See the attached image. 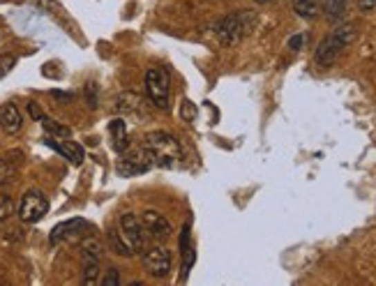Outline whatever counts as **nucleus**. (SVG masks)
<instances>
[{"instance_id": "f257e3e1", "label": "nucleus", "mask_w": 376, "mask_h": 286, "mask_svg": "<svg viewBox=\"0 0 376 286\" xmlns=\"http://www.w3.org/2000/svg\"><path fill=\"white\" fill-rule=\"evenodd\" d=\"M143 146L148 148V153L153 155L155 166L162 169H178L182 166V146L176 136H171L169 132H150L146 134V143Z\"/></svg>"}, {"instance_id": "f03ea898", "label": "nucleus", "mask_w": 376, "mask_h": 286, "mask_svg": "<svg viewBox=\"0 0 376 286\" xmlns=\"http://www.w3.org/2000/svg\"><path fill=\"white\" fill-rule=\"evenodd\" d=\"M355 39V28L353 26H339L337 30H332L326 39H321L317 53H314V63L319 67H330L335 60L341 56V51L346 49Z\"/></svg>"}, {"instance_id": "7ed1b4c3", "label": "nucleus", "mask_w": 376, "mask_h": 286, "mask_svg": "<svg viewBox=\"0 0 376 286\" xmlns=\"http://www.w3.org/2000/svg\"><path fill=\"white\" fill-rule=\"evenodd\" d=\"M252 26H254V15H252L250 10L234 12V15L224 17L222 21L217 23V37H220V42L224 46H234L247 35Z\"/></svg>"}, {"instance_id": "20e7f679", "label": "nucleus", "mask_w": 376, "mask_h": 286, "mask_svg": "<svg viewBox=\"0 0 376 286\" xmlns=\"http://www.w3.org/2000/svg\"><path fill=\"white\" fill-rule=\"evenodd\" d=\"M153 166H155L153 155L143 146V148H132V151L120 153V162L118 166H115V171H118L122 178H134V175L150 171Z\"/></svg>"}, {"instance_id": "39448f33", "label": "nucleus", "mask_w": 376, "mask_h": 286, "mask_svg": "<svg viewBox=\"0 0 376 286\" xmlns=\"http://www.w3.org/2000/svg\"><path fill=\"white\" fill-rule=\"evenodd\" d=\"M169 72L164 67H150L146 72V93L155 106L169 108Z\"/></svg>"}, {"instance_id": "423d86ee", "label": "nucleus", "mask_w": 376, "mask_h": 286, "mask_svg": "<svg viewBox=\"0 0 376 286\" xmlns=\"http://www.w3.org/2000/svg\"><path fill=\"white\" fill-rule=\"evenodd\" d=\"M46 213H49V201H46V196L39 192V189H28V192L24 194L21 203H19V217H21V222L35 224L42 220Z\"/></svg>"}, {"instance_id": "0eeeda50", "label": "nucleus", "mask_w": 376, "mask_h": 286, "mask_svg": "<svg viewBox=\"0 0 376 286\" xmlns=\"http://www.w3.org/2000/svg\"><path fill=\"white\" fill-rule=\"evenodd\" d=\"M143 265L153 277H167L171 270V251L167 247H153L143 254Z\"/></svg>"}, {"instance_id": "6e6552de", "label": "nucleus", "mask_w": 376, "mask_h": 286, "mask_svg": "<svg viewBox=\"0 0 376 286\" xmlns=\"http://www.w3.org/2000/svg\"><path fill=\"white\" fill-rule=\"evenodd\" d=\"M120 229H122V233L129 238V242L134 245V251H143V247H146V227H143L141 217H136L132 213L122 215Z\"/></svg>"}, {"instance_id": "1a4fd4ad", "label": "nucleus", "mask_w": 376, "mask_h": 286, "mask_svg": "<svg viewBox=\"0 0 376 286\" xmlns=\"http://www.w3.org/2000/svg\"><path fill=\"white\" fill-rule=\"evenodd\" d=\"M141 222L146 227V233H150L155 240H167L171 236V224L164 215L155 213V210H148V213L141 215Z\"/></svg>"}, {"instance_id": "9d476101", "label": "nucleus", "mask_w": 376, "mask_h": 286, "mask_svg": "<svg viewBox=\"0 0 376 286\" xmlns=\"http://www.w3.org/2000/svg\"><path fill=\"white\" fill-rule=\"evenodd\" d=\"M46 146L53 148V151H58L65 160H70L72 164H77V166L84 162V148L74 141H60L56 136H46Z\"/></svg>"}, {"instance_id": "9b49d317", "label": "nucleus", "mask_w": 376, "mask_h": 286, "mask_svg": "<svg viewBox=\"0 0 376 286\" xmlns=\"http://www.w3.org/2000/svg\"><path fill=\"white\" fill-rule=\"evenodd\" d=\"M21 125H24V118L19 113L17 104L8 102L5 106H0V127H3L5 134H19L21 132Z\"/></svg>"}, {"instance_id": "f8f14e48", "label": "nucleus", "mask_w": 376, "mask_h": 286, "mask_svg": "<svg viewBox=\"0 0 376 286\" xmlns=\"http://www.w3.org/2000/svg\"><path fill=\"white\" fill-rule=\"evenodd\" d=\"M88 229V222L86 220H67V222H60L58 227H53L51 231V245H58L67 240V238H72L74 233H79V231Z\"/></svg>"}, {"instance_id": "ddd939ff", "label": "nucleus", "mask_w": 376, "mask_h": 286, "mask_svg": "<svg viewBox=\"0 0 376 286\" xmlns=\"http://www.w3.org/2000/svg\"><path fill=\"white\" fill-rule=\"evenodd\" d=\"M109 242H111V247L118 256H132L134 254V245L129 242V238L125 233H122V229L109 231Z\"/></svg>"}, {"instance_id": "4468645a", "label": "nucleus", "mask_w": 376, "mask_h": 286, "mask_svg": "<svg viewBox=\"0 0 376 286\" xmlns=\"http://www.w3.org/2000/svg\"><path fill=\"white\" fill-rule=\"evenodd\" d=\"M293 10L300 19L305 21H314L321 15V0H296L293 3Z\"/></svg>"}, {"instance_id": "2eb2a0df", "label": "nucleus", "mask_w": 376, "mask_h": 286, "mask_svg": "<svg viewBox=\"0 0 376 286\" xmlns=\"http://www.w3.org/2000/svg\"><path fill=\"white\" fill-rule=\"evenodd\" d=\"M109 132H111V139H113V148L118 153H125L127 151V129H125V122L120 118L111 120L109 125Z\"/></svg>"}, {"instance_id": "dca6fc26", "label": "nucleus", "mask_w": 376, "mask_h": 286, "mask_svg": "<svg viewBox=\"0 0 376 286\" xmlns=\"http://www.w3.org/2000/svg\"><path fill=\"white\" fill-rule=\"evenodd\" d=\"M323 10H326V17L330 19V21H339V19H344L346 0H326Z\"/></svg>"}, {"instance_id": "f3484780", "label": "nucleus", "mask_w": 376, "mask_h": 286, "mask_svg": "<svg viewBox=\"0 0 376 286\" xmlns=\"http://www.w3.org/2000/svg\"><path fill=\"white\" fill-rule=\"evenodd\" d=\"M39 122H42V127H44L51 136H70V129L63 127V125H58L56 120L46 118V115H42V120H39Z\"/></svg>"}, {"instance_id": "a211bd4d", "label": "nucleus", "mask_w": 376, "mask_h": 286, "mask_svg": "<svg viewBox=\"0 0 376 286\" xmlns=\"http://www.w3.org/2000/svg\"><path fill=\"white\" fill-rule=\"evenodd\" d=\"M15 65H17V58L12 56V53H5V56H0V79L8 77Z\"/></svg>"}, {"instance_id": "6ab92c4d", "label": "nucleus", "mask_w": 376, "mask_h": 286, "mask_svg": "<svg viewBox=\"0 0 376 286\" xmlns=\"http://www.w3.org/2000/svg\"><path fill=\"white\" fill-rule=\"evenodd\" d=\"M12 210H15V206H12V199L8 194H0V224H3L12 215Z\"/></svg>"}, {"instance_id": "aec40b11", "label": "nucleus", "mask_w": 376, "mask_h": 286, "mask_svg": "<svg viewBox=\"0 0 376 286\" xmlns=\"http://www.w3.org/2000/svg\"><path fill=\"white\" fill-rule=\"evenodd\" d=\"M12 173H15V164H12L10 160H3L0 158V185H3L5 180L12 178Z\"/></svg>"}, {"instance_id": "412c9836", "label": "nucleus", "mask_w": 376, "mask_h": 286, "mask_svg": "<svg viewBox=\"0 0 376 286\" xmlns=\"http://www.w3.org/2000/svg\"><path fill=\"white\" fill-rule=\"evenodd\" d=\"M100 284H104V286H120L122 284V279L118 275V270L111 268V270H106V275L100 279Z\"/></svg>"}, {"instance_id": "4be33fe9", "label": "nucleus", "mask_w": 376, "mask_h": 286, "mask_svg": "<svg viewBox=\"0 0 376 286\" xmlns=\"http://www.w3.org/2000/svg\"><path fill=\"white\" fill-rule=\"evenodd\" d=\"M303 39H305L303 35L291 37V39H289V49H291V51H300V46H303Z\"/></svg>"}, {"instance_id": "5701e85b", "label": "nucleus", "mask_w": 376, "mask_h": 286, "mask_svg": "<svg viewBox=\"0 0 376 286\" xmlns=\"http://www.w3.org/2000/svg\"><path fill=\"white\" fill-rule=\"evenodd\" d=\"M28 113L32 115V118H35V120H42V111H39V108H37V104H35V102H30V104H28Z\"/></svg>"}, {"instance_id": "b1692460", "label": "nucleus", "mask_w": 376, "mask_h": 286, "mask_svg": "<svg viewBox=\"0 0 376 286\" xmlns=\"http://www.w3.org/2000/svg\"><path fill=\"white\" fill-rule=\"evenodd\" d=\"M254 3H258V5H263V3H268V0H254Z\"/></svg>"}]
</instances>
